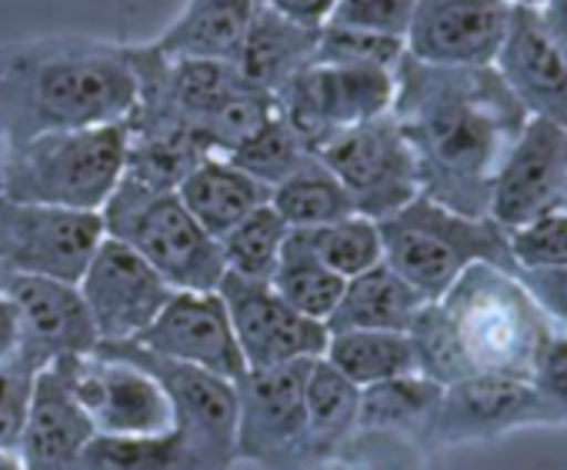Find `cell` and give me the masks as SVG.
Masks as SVG:
<instances>
[{"mask_svg": "<svg viewBox=\"0 0 567 470\" xmlns=\"http://www.w3.org/2000/svg\"><path fill=\"white\" fill-rule=\"evenodd\" d=\"M391 114L414 150L421 194L471 217L487 213L494 174L530 117L494 67H431L408 54Z\"/></svg>", "mask_w": 567, "mask_h": 470, "instance_id": "1", "label": "cell"}, {"mask_svg": "<svg viewBox=\"0 0 567 470\" xmlns=\"http://www.w3.org/2000/svg\"><path fill=\"white\" fill-rule=\"evenodd\" d=\"M134 94L127 44L84 34L0 44V157L41 134L124 124Z\"/></svg>", "mask_w": 567, "mask_h": 470, "instance_id": "2", "label": "cell"}, {"mask_svg": "<svg viewBox=\"0 0 567 470\" xmlns=\"http://www.w3.org/2000/svg\"><path fill=\"white\" fill-rule=\"evenodd\" d=\"M437 304L474 374L530 380L544 344L557 331L517 274L491 264H471Z\"/></svg>", "mask_w": 567, "mask_h": 470, "instance_id": "3", "label": "cell"}, {"mask_svg": "<svg viewBox=\"0 0 567 470\" xmlns=\"http://www.w3.org/2000/svg\"><path fill=\"white\" fill-rule=\"evenodd\" d=\"M378 230L384 264L394 268L424 301H441L471 264H491L517 274L507 230L487 213H457L417 194L408 207L378 220Z\"/></svg>", "mask_w": 567, "mask_h": 470, "instance_id": "4", "label": "cell"}, {"mask_svg": "<svg viewBox=\"0 0 567 470\" xmlns=\"http://www.w3.org/2000/svg\"><path fill=\"white\" fill-rule=\"evenodd\" d=\"M124 124L41 134L0 157V194L24 203L101 213L124 174Z\"/></svg>", "mask_w": 567, "mask_h": 470, "instance_id": "5", "label": "cell"}, {"mask_svg": "<svg viewBox=\"0 0 567 470\" xmlns=\"http://www.w3.org/2000/svg\"><path fill=\"white\" fill-rule=\"evenodd\" d=\"M104 238L134 248L174 291H217L227 264L217 238L190 217L177 190H141L117 180L101 207Z\"/></svg>", "mask_w": 567, "mask_h": 470, "instance_id": "6", "label": "cell"}, {"mask_svg": "<svg viewBox=\"0 0 567 470\" xmlns=\"http://www.w3.org/2000/svg\"><path fill=\"white\" fill-rule=\"evenodd\" d=\"M308 367L311 361H295L270 370H247L240 380H234L237 460L257 463L264 470L318 467L308 437V410H305Z\"/></svg>", "mask_w": 567, "mask_h": 470, "instance_id": "7", "label": "cell"}, {"mask_svg": "<svg viewBox=\"0 0 567 470\" xmlns=\"http://www.w3.org/2000/svg\"><path fill=\"white\" fill-rule=\"evenodd\" d=\"M94 354L117 357L144 367L171 397L174 430L190 447L200 470H230L237 463L234 430H237V390L234 380L207 374L190 364L151 354L134 341H101Z\"/></svg>", "mask_w": 567, "mask_h": 470, "instance_id": "8", "label": "cell"}, {"mask_svg": "<svg viewBox=\"0 0 567 470\" xmlns=\"http://www.w3.org/2000/svg\"><path fill=\"white\" fill-rule=\"evenodd\" d=\"M318 157L341 180L361 217L384 220L421 194L414 150L391 111L338 130L318 147Z\"/></svg>", "mask_w": 567, "mask_h": 470, "instance_id": "9", "label": "cell"}, {"mask_svg": "<svg viewBox=\"0 0 567 470\" xmlns=\"http://www.w3.org/2000/svg\"><path fill=\"white\" fill-rule=\"evenodd\" d=\"M51 370L101 437H154L174 427L171 397L137 364L104 354H71L58 357Z\"/></svg>", "mask_w": 567, "mask_h": 470, "instance_id": "10", "label": "cell"}, {"mask_svg": "<svg viewBox=\"0 0 567 470\" xmlns=\"http://www.w3.org/2000/svg\"><path fill=\"white\" fill-rule=\"evenodd\" d=\"M101 241L104 223L94 210H61L0 194V271L8 278L28 274L78 284Z\"/></svg>", "mask_w": 567, "mask_h": 470, "instance_id": "11", "label": "cell"}, {"mask_svg": "<svg viewBox=\"0 0 567 470\" xmlns=\"http://www.w3.org/2000/svg\"><path fill=\"white\" fill-rule=\"evenodd\" d=\"M277 111L284 114L308 150L318 154L324 140L338 130L381 117L394 104V74L374 67H331L311 64L277 94Z\"/></svg>", "mask_w": 567, "mask_h": 470, "instance_id": "12", "label": "cell"}, {"mask_svg": "<svg viewBox=\"0 0 567 470\" xmlns=\"http://www.w3.org/2000/svg\"><path fill=\"white\" fill-rule=\"evenodd\" d=\"M217 294L227 307L247 370H270L295 361L324 357L331 341L328 324L298 314L267 281L224 274Z\"/></svg>", "mask_w": 567, "mask_h": 470, "instance_id": "13", "label": "cell"}, {"mask_svg": "<svg viewBox=\"0 0 567 470\" xmlns=\"http://www.w3.org/2000/svg\"><path fill=\"white\" fill-rule=\"evenodd\" d=\"M78 291L101 341H134L174 297V288L134 248L114 238L97 244Z\"/></svg>", "mask_w": 567, "mask_h": 470, "instance_id": "14", "label": "cell"}, {"mask_svg": "<svg viewBox=\"0 0 567 470\" xmlns=\"http://www.w3.org/2000/svg\"><path fill=\"white\" fill-rule=\"evenodd\" d=\"M557 424L547 400L534 390L530 380L501 377V374H471L457 384H447L431 420L427 443H481L504 437L517 427Z\"/></svg>", "mask_w": 567, "mask_h": 470, "instance_id": "15", "label": "cell"}, {"mask_svg": "<svg viewBox=\"0 0 567 470\" xmlns=\"http://www.w3.org/2000/svg\"><path fill=\"white\" fill-rule=\"evenodd\" d=\"M567 190V127L527 117L520 137L494 174L487 217L504 230H517L564 207Z\"/></svg>", "mask_w": 567, "mask_h": 470, "instance_id": "16", "label": "cell"}, {"mask_svg": "<svg viewBox=\"0 0 567 470\" xmlns=\"http://www.w3.org/2000/svg\"><path fill=\"white\" fill-rule=\"evenodd\" d=\"M511 11L507 0H417L404 54L431 67H494Z\"/></svg>", "mask_w": 567, "mask_h": 470, "instance_id": "17", "label": "cell"}, {"mask_svg": "<svg viewBox=\"0 0 567 470\" xmlns=\"http://www.w3.org/2000/svg\"><path fill=\"white\" fill-rule=\"evenodd\" d=\"M134 344L224 380H240L247 374L227 307L217 291H174V297L151 321V327L134 337Z\"/></svg>", "mask_w": 567, "mask_h": 470, "instance_id": "18", "label": "cell"}, {"mask_svg": "<svg viewBox=\"0 0 567 470\" xmlns=\"http://www.w3.org/2000/svg\"><path fill=\"white\" fill-rule=\"evenodd\" d=\"M4 291L21 321V354L31 364L51 367L58 357L97 351L101 337L78 284L11 274L4 278Z\"/></svg>", "mask_w": 567, "mask_h": 470, "instance_id": "19", "label": "cell"}, {"mask_svg": "<svg viewBox=\"0 0 567 470\" xmlns=\"http://www.w3.org/2000/svg\"><path fill=\"white\" fill-rule=\"evenodd\" d=\"M494 71L530 117L567 127V54L547 34L537 8L514 4Z\"/></svg>", "mask_w": 567, "mask_h": 470, "instance_id": "20", "label": "cell"}, {"mask_svg": "<svg viewBox=\"0 0 567 470\" xmlns=\"http://www.w3.org/2000/svg\"><path fill=\"white\" fill-rule=\"evenodd\" d=\"M97 437L87 414L74 404L51 367L41 370L18 460L24 470H84V450Z\"/></svg>", "mask_w": 567, "mask_h": 470, "instance_id": "21", "label": "cell"}, {"mask_svg": "<svg viewBox=\"0 0 567 470\" xmlns=\"http://www.w3.org/2000/svg\"><path fill=\"white\" fill-rule=\"evenodd\" d=\"M321 41V28L298 24L277 14L264 0L254 4V18L237 58V71L260 91L277 94L288 81H295L305 67L315 64Z\"/></svg>", "mask_w": 567, "mask_h": 470, "instance_id": "22", "label": "cell"}, {"mask_svg": "<svg viewBox=\"0 0 567 470\" xmlns=\"http://www.w3.org/2000/svg\"><path fill=\"white\" fill-rule=\"evenodd\" d=\"M254 4L257 0H187L167 31L147 44L167 58L237 64Z\"/></svg>", "mask_w": 567, "mask_h": 470, "instance_id": "23", "label": "cell"}, {"mask_svg": "<svg viewBox=\"0 0 567 470\" xmlns=\"http://www.w3.org/2000/svg\"><path fill=\"white\" fill-rule=\"evenodd\" d=\"M427 301L384 261L344 281L341 301L328 317V331H398L408 334L411 321Z\"/></svg>", "mask_w": 567, "mask_h": 470, "instance_id": "24", "label": "cell"}, {"mask_svg": "<svg viewBox=\"0 0 567 470\" xmlns=\"http://www.w3.org/2000/svg\"><path fill=\"white\" fill-rule=\"evenodd\" d=\"M177 197L210 238H224L234 223L270 200V187L234 167L227 157H204L181 180Z\"/></svg>", "mask_w": 567, "mask_h": 470, "instance_id": "25", "label": "cell"}, {"mask_svg": "<svg viewBox=\"0 0 567 470\" xmlns=\"http://www.w3.org/2000/svg\"><path fill=\"white\" fill-rule=\"evenodd\" d=\"M358 407H361V387L351 384L324 357H315L305 380V410H308V437L318 463L338 457V450H344V443L358 434Z\"/></svg>", "mask_w": 567, "mask_h": 470, "instance_id": "26", "label": "cell"}, {"mask_svg": "<svg viewBox=\"0 0 567 470\" xmlns=\"http://www.w3.org/2000/svg\"><path fill=\"white\" fill-rule=\"evenodd\" d=\"M441 394L444 387L421 374H404V377L361 387L358 430H388V434H401V437H414L427 443Z\"/></svg>", "mask_w": 567, "mask_h": 470, "instance_id": "27", "label": "cell"}, {"mask_svg": "<svg viewBox=\"0 0 567 470\" xmlns=\"http://www.w3.org/2000/svg\"><path fill=\"white\" fill-rule=\"evenodd\" d=\"M270 207L291 230L334 223L354 213L348 190L318 154H311L291 177L270 187Z\"/></svg>", "mask_w": 567, "mask_h": 470, "instance_id": "28", "label": "cell"}, {"mask_svg": "<svg viewBox=\"0 0 567 470\" xmlns=\"http://www.w3.org/2000/svg\"><path fill=\"white\" fill-rule=\"evenodd\" d=\"M324 361L338 367L351 384L371 387L391 377L417 374L414 347L408 334L398 331H341L331 334Z\"/></svg>", "mask_w": 567, "mask_h": 470, "instance_id": "29", "label": "cell"}, {"mask_svg": "<svg viewBox=\"0 0 567 470\" xmlns=\"http://www.w3.org/2000/svg\"><path fill=\"white\" fill-rule=\"evenodd\" d=\"M284 301H288L298 314L328 324V317L334 314L341 291H344V278H338L331 268H324L295 233H288L284 241L280 261L267 281Z\"/></svg>", "mask_w": 567, "mask_h": 470, "instance_id": "30", "label": "cell"}, {"mask_svg": "<svg viewBox=\"0 0 567 470\" xmlns=\"http://www.w3.org/2000/svg\"><path fill=\"white\" fill-rule=\"evenodd\" d=\"M291 233L324 268H331L344 281L354 274H364L368 268L384 261L378 220L361 217V213H351V217H341V220L321 223V227L291 230Z\"/></svg>", "mask_w": 567, "mask_h": 470, "instance_id": "31", "label": "cell"}, {"mask_svg": "<svg viewBox=\"0 0 567 470\" xmlns=\"http://www.w3.org/2000/svg\"><path fill=\"white\" fill-rule=\"evenodd\" d=\"M288 233H291V227L280 220V213L270 207V200L264 207H257L254 213H247L240 223H234L224 233V238H217L227 274H237L247 281H270Z\"/></svg>", "mask_w": 567, "mask_h": 470, "instance_id": "32", "label": "cell"}, {"mask_svg": "<svg viewBox=\"0 0 567 470\" xmlns=\"http://www.w3.org/2000/svg\"><path fill=\"white\" fill-rule=\"evenodd\" d=\"M84 470H200L184 437L171 427L154 437H94Z\"/></svg>", "mask_w": 567, "mask_h": 470, "instance_id": "33", "label": "cell"}, {"mask_svg": "<svg viewBox=\"0 0 567 470\" xmlns=\"http://www.w3.org/2000/svg\"><path fill=\"white\" fill-rule=\"evenodd\" d=\"M311 154L315 150H308L301 134L277 111L257 134H250L240 147H234L227 160L244 174H250L254 180H260L264 187H274L284 177H291Z\"/></svg>", "mask_w": 567, "mask_h": 470, "instance_id": "34", "label": "cell"}, {"mask_svg": "<svg viewBox=\"0 0 567 470\" xmlns=\"http://www.w3.org/2000/svg\"><path fill=\"white\" fill-rule=\"evenodd\" d=\"M408 337H411V347H414V361H417V374L447 387V384H457L464 377H471V364L457 344V334L447 321V314L441 311L437 301H427L417 317L411 321L408 327Z\"/></svg>", "mask_w": 567, "mask_h": 470, "instance_id": "35", "label": "cell"}, {"mask_svg": "<svg viewBox=\"0 0 567 470\" xmlns=\"http://www.w3.org/2000/svg\"><path fill=\"white\" fill-rule=\"evenodd\" d=\"M404 58V41L398 38H381L354 28H321L318 54L315 64H331V67H374V71H398Z\"/></svg>", "mask_w": 567, "mask_h": 470, "instance_id": "36", "label": "cell"}, {"mask_svg": "<svg viewBox=\"0 0 567 470\" xmlns=\"http://www.w3.org/2000/svg\"><path fill=\"white\" fill-rule=\"evenodd\" d=\"M507 244L517 271L567 268V210H550L517 230H507Z\"/></svg>", "mask_w": 567, "mask_h": 470, "instance_id": "37", "label": "cell"}, {"mask_svg": "<svg viewBox=\"0 0 567 470\" xmlns=\"http://www.w3.org/2000/svg\"><path fill=\"white\" fill-rule=\"evenodd\" d=\"M41 370L44 367L31 364L21 351L8 361H0V450L18 453Z\"/></svg>", "mask_w": 567, "mask_h": 470, "instance_id": "38", "label": "cell"}, {"mask_svg": "<svg viewBox=\"0 0 567 470\" xmlns=\"http://www.w3.org/2000/svg\"><path fill=\"white\" fill-rule=\"evenodd\" d=\"M414 11H417V0H338L328 24L404 41Z\"/></svg>", "mask_w": 567, "mask_h": 470, "instance_id": "39", "label": "cell"}, {"mask_svg": "<svg viewBox=\"0 0 567 470\" xmlns=\"http://www.w3.org/2000/svg\"><path fill=\"white\" fill-rule=\"evenodd\" d=\"M530 384L547 400L557 424H567V334L564 331H554L550 341L544 344Z\"/></svg>", "mask_w": 567, "mask_h": 470, "instance_id": "40", "label": "cell"}, {"mask_svg": "<svg viewBox=\"0 0 567 470\" xmlns=\"http://www.w3.org/2000/svg\"><path fill=\"white\" fill-rule=\"evenodd\" d=\"M517 281L530 291L540 311L554 321V327L567 334V268L517 271Z\"/></svg>", "mask_w": 567, "mask_h": 470, "instance_id": "41", "label": "cell"}, {"mask_svg": "<svg viewBox=\"0 0 567 470\" xmlns=\"http://www.w3.org/2000/svg\"><path fill=\"white\" fill-rule=\"evenodd\" d=\"M267 8H274L277 14L291 18L298 24H308V28H324L338 8V0H264Z\"/></svg>", "mask_w": 567, "mask_h": 470, "instance_id": "42", "label": "cell"}, {"mask_svg": "<svg viewBox=\"0 0 567 470\" xmlns=\"http://www.w3.org/2000/svg\"><path fill=\"white\" fill-rule=\"evenodd\" d=\"M21 351V321L14 311V301L0 284V361H8Z\"/></svg>", "mask_w": 567, "mask_h": 470, "instance_id": "43", "label": "cell"}, {"mask_svg": "<svg viewBox=\"0 0 567 470\" xmlns=\"http://www.w3.org/2000/svg\"><path fill=\"white\" fill-rule=\"evenodd\" d=\"M537 14L554 44L567 54V0H544V4H537Z\"/></svg>", "mask_w": 567, "mask_h": 470, "instance_id": "44", "label": "cell"}, {"mask_svg": "<svg viewBox=\"0 0 567 470\" xmlns=\"http://www.w3.org/2000/svg\"><path fill=\"white\" fill-rule=\"evenodd\" d=\"M0 470H24L14 450H0Z\"/></svg>", "mask_w": 567, "mask_h": 470, "instance_id": "45", "label": "cell"}, {"mask_svg": "<svg viewBox=\"0 0 567 470\" xmlns=\"http://www.w3.org/2000/svg\"><path fill=\"white\" fill-rule=\"evenodd\" d=\"M507 4H517V8H537L544 0H507Z\"/></svg>", "mask_w": 567, "mask_h": 470, "instance_id": "46", "label": "cell"}, {"mask_svg": "<svg viewBox=\"0 0 567 470\" xmlns=\"http://www.w3.org/2000/svg\"><path fill=\"white\" fill-rule=\"evenodd\" d=\"M4 278H8V274H4V271H0V284H4Z\"/></svg>", "mask_w": 567, "mask_h": 470, "instance_id": "47", "label": "cell"}, {"mask_svg": "<svg viewBox=\"0 0 567 470\" xmlns=\"http://www.w3.org/2000/svg\"><path fill=\"white\" fill-rule=\"evenodd\" d=\"M564 210H567V190H564Z\"/></svg>", "mask_w": 567, "mask_h": 470, "instance_id": "48", "label": "cell"}]
</instances>
